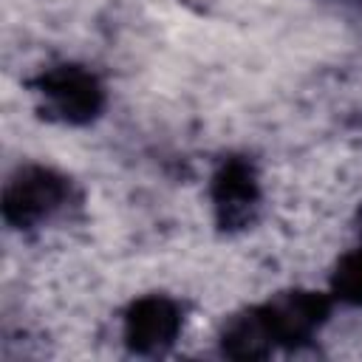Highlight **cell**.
Instances as JSON below:
<instances>
[{
    "mask_svg": "<svg viewBox=\"0 0 362 362\" xmlns=\"http://www.w3.org/2000/svg\"><path fill=\"white\" fill-rule=\"evenodd\" d=\"M175 328H178V320H175L173 305L164 300H147L133 311V317L127 322V337H130L133 348L156 351V348L173 342L170 337L175 334Z\"/></svg>",
    "mask_w": 362,
    "mask_h": 362,
    "instance_id": "6da1fadb",
    "label": "cell"
},
{
    "mask_svg": "<svg viewBox=\"0 0 362 362\" xmlns=\"http://www.w3.org/2000/svg\"><path fill=\"white\" fill-rule=\"evenodd\" d=\"M337 286L342 288V297L362 300V255L345 260L342 272L337 274Z\"/></svg>",
    "mask_w": 362,
    "mask_h": 362,
    "instance_id": "7a4b0ae2",
    "label": "cell"
}]
</instances>
